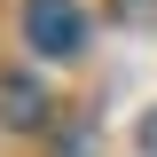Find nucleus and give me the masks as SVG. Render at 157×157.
<instances>
[{"instance_id": "nucleus-1", "label": "nucleus", "mask_w": 157, "mask_h": 157, "mask_svg": "<svg viewBox=\"0 0 157 157\" xmlns=\"http://www.w3.org/2000/svg\"><path fill=\"white\" fill-rule=\"evenodd\" d=\"M24 39H32V55L71 63L78 47H86V16H78V0H24Z\"/></svg>"}, {"instance_id": "nucleus-2", "label": "nucleus", "mask_w": 157, "mask_h": 157, "mask_svg": "<svg viewBox=\"0 0 157 157\" xmlns=\"http://www.w3.org/2000/svg\"><path fill=\"white\" fill-rule=\"evenodd\" d=\"M0 118H8V126H39V118H47L39 78H0Z\"/></svg>"}, {"instance_id": "nucleus-3", "label": "nucleus", "mask_w": 157, "mask_h": 157, "mask_svg": "<svg viewBox=\"0 0 157 157\" xmlns=\"http://www.w3.org/2000/svg\"><path fill=\"white\" fill-rule=\"evenodd\" d=\"M141 149H149V157H157V110H149V118H141Z\"/></svg>"}, {"instance_id": "nucleus-4", "label": "nucleus", "mask_w": 157, "mask_h": 157, "mask_svg": "<svg viewBox=\"0 0 157 157\" xmlns=\"http://www.w3.org/2000/svg\"><path fill=\"white\" fill-rule=\"evenodd\" d=\"M126 8H141V0H126Z\"/></svg>"}]
</instances>
